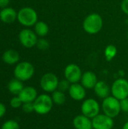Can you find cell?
<instances>
[{"label":"cell","mask_w":128,"mask_h":129,"mask_svg":"<svg viewBox=\"0 0 128 129\" xmlns=\"http://www.w3.org/2000/svg\"><path fill=\"white\" fill-rule=\"evenodd\" d=\"M23 102L21 101V100L20 99V98L18 96L14 97L11 98V101H10V105L12 108H19L20 107H22Z\"/></svg>","instance_id":"obj_26"},{"label":"cell","mask_w":128,"mask_h":129,"mask_svg":"<svg viewBox=\"0 0 128 129\" xmlns=\"http://www.w3.org/2000/svg\"><path fill=\"white\" fill-rule=\"evenodd\" d=\"M97 76L93 71H86L83 73L81 79V84L86 88V89H94V86L98 82Z\"/></svg>","instance_id":"obj_14"},{"label":"cell","mask_w":128,"mask_h":129,"mask_svg":"<svg viewBox=\"0 0 128 129\" xmlns=\"http://www.w3.org/2000/svg\"><path fill=\"white\" fill-rule=\"evenodd\" d=\"M23 103H33L38 97L37 90L32 86L24 87L21 92L17 95Z\"/></svg>","instance_id":"obj_13"},{"label":"cell","mask_w":128,"mask_h":129,"mask_svg":"<svg viewBox=\"0 0 128 129\" xmlns=\"http://www.w3.org/2000/svg\"><path fill=\"white\" fill-rule=\"evenodd\" d=\"M100 108L101 107L97 100L94 98H88L83 101L81 105V114L92 119L100 114Z\"/></svg>","instance_id":"obj_7"},{"label":"cell","mask_w":128,"mask_h":129,"mask_svg":"<svg viewBox=\"0 0 128 129\" xmlns=\"http://www.w3.org/2000/svg\"><path fill=\"white\" fill-rule=\"evenodd\" d=\"M112 96L122 101L128 98V80L124 78L117 79L111 85Z\"/></svg>","instance_id":"obj_6"},{"label":"cell","mask_w":128,"mask_h":129,"mask_svg":"<svg viewBox=\"0 0 128 129\" xmlns=\"http://www.w3.org/2000/svg\"><path fill=\"white\" fill-rule=\"evenodd\" d=\"M9 4H10V0H0V8L2 9L7 8Z\"/></svg>","instance_id":"obj_31"},{"label":"cell","mask_w":128,"mask_h":129,"mask_svg":"<svg viewBox=\"0 0 128 129\" xmlns=\"http://www.w3.org/2000/svg\"><path fill=\"white\" fill-rule=\"evenodd\" d=\"M35 46L41 51H46V50H48L49 48L50 43L46 39L42 37V38H40V39H38Z\"/></svg>","instance_id":"obj_23"},{"label":"cell","mask_w":128,"mask_h":129,"mask_svg":"<svg viewBox=\"0 0 128 129\" xmlns=\"http://www.w3.org/2000/svg\"><path fill=\"white\" fill-rule=\"evenodd\" d=\"M22 110L26 113H31L35 112L33 103H23L22 104Z\"/></svg>","instance_id":"obj_27"},{"label":"cell","mask_w":128,"mask_h":129,"mask_svg":"<svg viewBox=\"0 0 128 129\" xmlns=\"http://www.w3.org/2000/svg\"><path fill=\"white\" fill-rule=\"evenodd\" d=\"M1 129H20V125L14 120H8L2 124Z\"/></svg>","instance_id":"obj_24"},{"label":"cell","mask_w":128,"mask_h":129,"mask_svg":"<svg viewBox=\"0 0 128 129\" xmlns=\"http://www.w3.org/2000/svg\"><path fill=\"white\" fill-rule=\"evenodd\" d=\"M117 48L114 45H108L104 49V57L107 61L112 60L117 55Z\"/></svg>","instance_id":"obj_22"},{"label":"cell","mask_w":128,"mask_h":129,"mask_svg":"<svg viewBox=\"0 0 128 129\" xmlns=\"http://www.w3.org/2000/svg\"><path fill=\"white\" fill-rule=\"evenodd\" d=\"M70 98L75 101H81L85 99L86 88L79 82L71 84L68 91Z\"/></svg>","instance_id":"obj_12"},{"label":"cell","mask_w":128,"mask_h":129,"mask_svg":"<svg viewBox=\"0 0 128 129\" xmlns=\"http://www.w3.org/2000/svg\"><path fill=\"white\" fill-rule=\"evenodd\" d=\"M93 129H112L114 119L106 114H99L92 119Z\"/></svg>","instance_id":"obj_11"},{"label":"cell","mask_w":128,"mask_h":129,"mask_svg":"<svg viewBox=\"0 0 128 129\" xmlns=\"http://www.w3.org/2000/svg\"><path fill=\"white\" fill-rule=\"evenodd\" d=\"M103 26V20L97 13L88 14L83 20V29L90 35H95L100 33Z\"/></svg>","instance_id":"obj_1"},{"label":"cell","mask_w":128,"mask_h":129,"mask_svg":"<svg viewBox=\"0 0 128 129\" xmlns=\"http://www.w3.org/2000/svg\"><path fill=\"white\" fill-rule=\"evenodd\" d=\"M121 111L128 113V98L121 101Z\"/></svg>","instance_id":"obj_28"},{"label":"cell","mask_w":128,"mask_h":129,"mask_svg":"<svg viewBox=\"0 0 128 129\" xmlns=\"http://www.w3.org/2000/svg\"><path fill=\"white\" fill-rule=\"evenodd\" d=\"M101 109L104 114L114 119L121 112V101L113 96H109L103 100Z\"/></svg>","instance_id":"obj_2"},{"label":"cell","mask_w":128,"mask_h":129,"mask_svg":"<svg viewBox=\"0 0 128 129\" xmlns=\"http://www.w3.org/2000/svg\"><path fill=\"white\" fill-rule=\"evenodd\" d=\"M122 129H128V121L127 122H126L124 124Z\"/></svg>","instance_id":"obj_32"},{"label":"cell","mask_w":128,"mask_h":129,"mask_svg":"<svg viewBox=\"0 0 128 129\" xmlns=\"http://www.w3.org/2000/svg\"><path fill=\"white\" fill-rule=\"evenodd\" d=\"M34 32L40 38L45 37L49 33V26L44 21H38L34 26Z\"/></svg>","instance_id":"obj_20"},{"label":"cell","mask_w":128,"mask_h":129,"mask_svg":"<svg viewBox=\"0 0 128 129\" xmlns=\"http://www.w3.org/2000/svg\"><path fill=\"white\" fill-rule=\"evenodd\" d=\"M94 91L97 97L103 100L110 96L111 87L104 81H98L94 88Z\"/></svg>","instance_id":"obj_16"},{"label":"cell","mask_w":128,"mask_h":129,"mask_svg":"<svg viewBox=\"0 0 128 129\" xmlns=\"http://www.w3.org/2000/svg\"><path fill=\"white\" fill-rule=\"evenodd\" d=\"M35 112L38 115H46L49 113L54 104L51 96L48 94H42L38 95L33 102Z\"/></svg>","instance_id":"obj_4"},{"label":"cell","mask_w":128,"mask_h":129,"mask_svg":"<svg viewBox=\"0 0 128 129\" xmlns=\"http://www.w3.org/2000/svg\"><path fill=\"white\" fill-rule=\"evenodd\" d=\"M82 74L81 69L75 63H69L64 69V77L71 84L79 82Z\"/></svg>","instance_id":"obj_10"},{"label":"cell","mask_w":128,"mask_h":129,"mask_svg":"<svg viewBox=\"0 0 128 129\" xmlns=\"http://www.w3.org/2000/svg\"><path fill=\"white\" fill-rule=\"evenodd\" d=\"M38 39V36L34 30L28 28L22 29L19 33V41L20 44L26 48H32L35 46Z\"/></svg>","instance_id":"obj_9"},{"label":"cell","mask_w":128,"mask_h":129,"mask_svg":"<svg viewBox=\"0 0 128 129\" xmlns=\"http://www.w3.org/2000/svg\"><path fill=\"white\" fill-rule=\"evenodd\" d=\"M34 73V66L28 61H22L18 63L14 70V77L22 82L28 81L32 79Z\"/></svg>","instance_id":"obj_5"},{"label":"cell","mask_w":128,"mask_h":129,"mask_svg":"<svg viewBox=\"0 0 128 129\" xmlns=\"http://www.w3.org/2000/svg\"><path fill=\"white\" fill-rule=\"evenodd\" d=\"M75 129H93L92 119L83 114L77 115L72 120Z\"/></svg>","instance_id":"obj_15"},{"label":"cell","mask_w":128,"mask_h":129,"mask_svg":"<svg viewBox=\"0 0 128 129\" xmlns=\"http://www.w3.org/2000/svg\"><path fill=\"white\" fill-rule=\"evenodd\" d=\"M18 22L23 26L31 27L38 22V14L35 9L30 7H24L17 12Z\"/></svg>","instance_id":"obj_3"},{"label":"cell","mask_w":128,"mask_h":129,"mask_svg":"<svg viewBox=\"0 0 128 129\" xmlns=\"http://www.w3.org/2000/svg\"><path fill=\"white\" fill-rule=\"evenodd\" d=\"M2 60L9 65L15 64L20 60V54L13 49L7 50L2 54Z\"/></svg>","instance_id":"obj_18"},{"label":"cell","mask_w":128,"mask_h":129,"mask_svg":"<svg viewBox=\"0 0 128 129\" xmlns=\"http://www.w3.org/2000/svg\"><path fill=\"white\" fill-rule=\"evenodd\" d=\"M70 85H71V83L68 80H66V79H62V80H60L59 81V83H58L57 90L61 91L63 92L68 91L69 89V88H70Z\"/></svg>","instance_id":"obj_25"},{"label":"cell","mask_w":128,"mask_h":129,"mask_svg":"<svg viewBox=\"0 0 128 129\" xmlns=\"http://www.w3.org/2000/svg\"><path fill=\"white\" fill-rule=\"evenodd\" d=\"M121 8L122 11L128 16V0H122L121 4Z\"/></svg>","instance_id":"obj_29"},{"label":"cell","mask_w":128,"mask_h":129,"mask_svg":"<svg viewBox=\"0 0 128 129\" xmlns=\"http://www.w3.org/2000/svg\"><path fill=\"white\" fill-rule=\"evenodd\" d=\"M51 98L53 100V102L56 105H63L66 100V96L65 94V92H63L59 90L54 91L51 94Z\"/></svg>","instance_id":"obj_21"},{"label":"cell","mask_w":128,"mask_h":129,"mask_svg":"<svg viewBox=\"0 0 128 129\" xmlns=\"http://www.w3.org/2000/svg\"><path fill=\"white\" fill-rule=\"evenodd\" d=\"M5 113H6V107L5 104H3L2 103H0V119L2 116H4Z\"/></svg>","instance_id":"obj_30"},{"label":"cell","mask_w":128,"mask_h":129,"mask_svg":"<svg viewBox=\"0 0 128 129\" xmlns=\"http://www.w3.org/2000/svg\"><path fill=\"white\" fill-rule=\"evenodd\" d=\"M23 88H24V86H23V82L16 78L11 79L8 84V91L12 94L16 95V96H17L21 92V91L23 89Z\"/></svg>","instance_id":"obj_19"},{"label":"cell","mask_w":128,"mask_h":129,"mask_svg":"<svg viewBox=\"0 0 128 129\" xmlns=\"http://www.w3.org/2000/svg\"><path fill=\"white\" fill-rule=\"evenodd\" d=\"M17 19V12L11 7L2 8L0 11V20L4 23H14Z\"/></svg>","instance_id":"obj_17"},{"label":"cell","mask_w":128,"mask_h":129,"mask_svg":"<svg viewBox=\"0 0 128 129\" xmlns=\"http://www.w3.org/2000/svg\"><path fill=\"white\" fill-rule=\"evenodd\" d=\"M59 79L57 76L53 73H46L40 79V86L46 93H53L57 90Z\"/></svg>","instance_id":"obj_8"}]
</instances>
